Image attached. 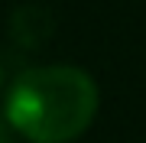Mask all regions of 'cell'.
<instances>
[{"label": "cell", "mask_w": 146, "mask_h": 143, "mask_svg": "<svg viewBox=\"0 0 146 143\" xmlns=\"http://www.w3.org/2000/svg\"><path fill=\"white\" fill-rule=\"evenodd\" d=\"M0 88H3V65H0Z\"/></svg>", "instance_id": "3957f363"}, {"label": "cell", "mask_w": 146, "mask_h": 143, "mask_svg": "<svg viewBox=\"0 0 146 143\" xmlns=\"http://www.w3.org/2000/svg\"><path fill=\"white\" fill-rule=\"evenodd\" d=\"M101 94L75 65H39L16 75L3 101L13 130L29 143H75L94 124Z\"/></svg>", "instance_id": "6da1fadb"}, {"label": "cell", "mask_w": 146, "mask_h": 143, "mask_svg": "<svg viewBox=\"0 0 146 143\" xmlns=\"http://www.w3.org/2000/svg\"><path fill=\"white\" fill-rule=\"evenodd\" d=\"M16 137L20 133L13 130V124L7 120V114H0V143H16Z\"/></svg>", "instance_id": "7a4b0ae2"}]
</instances>
